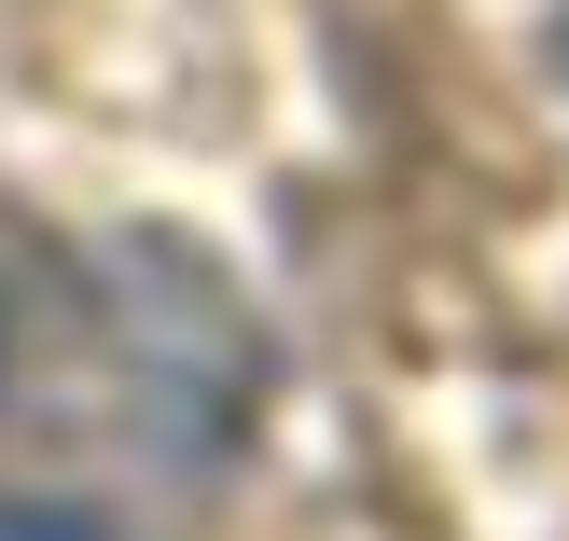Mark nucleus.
I'll use <instances>...</instances> for the list:
<instances>
[{"mask_svg":"<svg viewBox=\"0 0 569 541\" xmlns=\"http://www.w3.org/2000/svg\"><path fill=\"white\" fill-rule=\"evenodd\" d=\"M0 541H98V528H83V514H28V500H14V514H0Z\"/></svg>","mask_w":569,"mask_h":541,"instance_id":"nucleus-1","label":"nucleus"}]
</instances>
